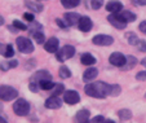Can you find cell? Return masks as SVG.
Here are the masks:
<instances>
[{
	"instance_id": "cell-1",
	"label": "cell",
	"mask_w": 146,
	"mask_h": 123,
	"mask_svg": "<svg viewBox=\"0 0 146 123\" xmlns=\"http://www.w3.org/2000/svg\"><path fill=\"white\" fill-rule=\"evenodd\" d=\"M110 88L111 86L105 82H94L87 84L84 87V92L94 98H105L106 96H110Z\"/></svg>"
},
{
	"instance_id": "cell-2",
	"label": "cell",
	"mask_w": 146,
	"mask_h": 123,
	"mask_svg": "<svg viewBox=\"0 0 146 123\" xmlns=\"http://www.w3.org/2000/svg\"><path fill=\"white\" fill-rule=\"evenodd\" d=\"M52 79V75H50L49 71L47 70H39L34 74L30 79V84H29V88H30L33 92H38L39 88H40V83L43 80H48Z\"/></svg>"
},
{
	"instance_id": "cell-3",
	"label": "cell",
	"mask_w": 146,
	"mask_h": 123,
	"mask_svg": "<svg viewBox=\"0 0 146 123\" xmlns=\"http://www.w3.org/2000/svg\"><path fill=\"white\" fill-rule=\"evenodd\" d=\"M18 97V91L12 86H0V100L1 101H13Z\"/></svg>"
},
{
	"instance_id": "cell-4",
	"label": "cell",
	"mask_w": 146,
	"mask_h": 123,
	"mask_svg": "<svg viewBox=\"0 0 146 123\" xmlns=\"http://www.w3.org/2000/svg\"><path fill=\"white\" fill-rule=\"evenodd\" d=\"M13 112L18 117H26L30 113V104L26 101L25 98H18L13 104Z\"/></svg>"
},
{
	"instance_id": "cell-5",
	"label": "cell",
	"mask_w": 146,
	"mask_h": 123,
	"mask_svg": "<svg viewBox=\"0 0 146 123\" xmlns=\"http://www.w3.org/2000/svg\"><path fill=\"white\" fill-rule=\"evenodd\" d=\"M16 44H17V48H18L19 52L25 53V55H29V53L34 52L33 41L29 38H26V36H18V38L16 39Z\"/></svg>"
},
{
	"instance_id": "cell-6",
	"label": "cell",
	"mask_w": 146,
	"mask_h": 123,
	"mask_svg": "<svg viewBox=\"0 0 146 123\" xmlns=\"http://www.w3.org/2000/svg\"><path fill=\"white\" fill-rule=\"evenodd\" d=\"M75 55V48L72 45H65L61 49H58L56 52V58L60 62H65V61L70 60L71 57H74Z\"/></svg>"
},
{
	"instance_id": "cell-7",
	"label": "cell",
	"mask_w": 146,
	"mask_h": 123,
	"mask_svg": "<svg viewBox=\"0 0 146 123\" xmlns=\"http://www.w3.org/2000/svg\"><path fill=\"white\" fill-rule=\"evenodd\" d=\"M109 61H110L111 65L116 66V68H123L125 61H127V56H124L123 53H120V52H114L110 55Z\"/></svg>"
},
{
	"instance_id": "cell-8",
	"label": "cell",
	"mask_w": 146,
	"mask_h": 123,
	"mask_svg": "<svg viewBox=\"0 0 146 123\" xmlns=\"http://www.w3.org/2000/svg\"><path fill=\"white\" fill-rule=\"evenodd\" d=\"M93 44L96 45H101V47H108V45H111L114 43V39L113 36L110 35H105V34H100V35H96L93 39H92Z\"/></svg>"
},
{
	"instance_id": "cell-9",
	"label": "cell",
	"mask_w": 146,
	"mask_h": 123,
	"mask_svg": "<svg viewBox=\"0 0 146 123\" xmlns=\"http://www.w3.org/2000/svg\"><path fill=\"white\" fill-rule=\"evenodd\" d=\"M64 101L69 105H75L80 101V96L76 91H66L64 93Z\"/></svg>"
},
{
	"instance_id": "cell-10",
	"label": "cell",
	"mask_w": 146,
	"mask_h": 123,
	"mask_svg": "<svg viewBox=\"0 0 146 123\" xmlns=\"http://www.w3.org/2000/svg\"><path fill=\"white\" fill-rule=\"evenodd\" d=\"M78 27L83 33H88L93 27V22H92V19L89 17H80L79 21H78Z\"/></svg>"
},
{
	"instance_id": "cell-11",
	"label": "cell",
	"mask_w": 146,
	"mask_h": 123,
	"mask_svg": "<svg viewBox=\"0 0 146 123\" xmlns=\"http://www.w3.org/2000/svg\"><path fill=\"white\" fill-rule=\"evenodd\" d=\"M108 21L110 22L111 25H113L115 29H119V30H123V29H125V26H127V23L123 21V19L119 17L118 13H113L110 14V16L108 17Z\"/></svg>"
},
{
	"instance_id": "cell-12",
	"label": "cell",
	"mask_w": 146,
	"mask_h": 123,
	"mask_svg": "<svg viewBox=\"0 0 146 123\" xmlns=\"http://www.w3.org/2000/svg\"><path fill=\"white\" fill-rule=\"evenodd\" d=\"M60 48V41L57 38H49L44 43V49L49 53H56Z\"/></svg>"
},
{
	"instance_id": "cell-13",
	"label": "cell",
	"mask_w": 146,
	"mask_h": 123,
	"mask_svg": "<svg viewBox=\"0 0 146 123\" xmlns=\"http://www.w3.org/2000/svg\"><path fill=\"white\" fill-rule=\"evenodd\" d=\"M62 106V100L58 96H50L45 100V108L48 109H60Z\"/></svg>"
},
{
	"instance_id": "cell-14",
	"label": "cell",
	"mask_w": 146,
	"mask_h": 123,
	"mask_svg": "<svg viewBox=\"0 0 146 123\" xmlns=\"http://www.w3.org/2000/svg\"><path fill=\"white\" fill-rule=\"evenodd\" d=\"M91 120V113L87 109H82L75 114V122L79 123H87Z\"/></svg>"
},
{
	"instance_id": "cell-15",
	"label": "cell",
	"mask_w": 146,
	"mask_h": 123,
	"mask_svg": "<svg viewBox=\"0 0 146 123\" xmlns=\"http://www.w3.org/2000/svg\"><path fill=\"white\" fill-rule=\"evenodd\" d=\"M97 75H98V70H97L96 68H88L86 71H84V74H83V80L89 83V82L96 79Z\"/></svg>"
},
{
	"instance_id": "cell-16",
	"label": "cell",
	"mask_w": 146,
	"mask_h": 123,
	"mask_svg": "<svg viewBox=\"0 0 146 123\" xmlns=\"http://www.w3.org/2000/svg\"><path fill=\"white\" fill-rule=\"evenodd\" d=\"M118 14L125 23H129V22L136 21V14L132 13V12H129V11H120V12H118Z\"/></svg>"
},
{
	"instance_id": "cell-17",
	"label": "cell",
	"mask_w": 146,
	"mask_h": 123,
	"mask_svg": "<svg viewBox=\"0 0 146 123\" xmlns=\"http://www.w3.org/2000/svg\"><path fill=\"white\" fill-rule=\"evenodd\" d=\"M123 9V4L119 3V1H109L106 4V11L110 12V13H118Z\"/></svg>"
},
{
	"instance_id": "cell-18",
	"label": "cell",
	"mask_w": 146,
	"mask_h": 123,
	"mask_svg": "<svg viewBox=\"0 0 146 123\" xmlns=\"http://www.w3.org/2000/svg\"><path fill=\"white\" fill-rule=\"evenodd\" d=\"M65 22L67 23V26H72V25H78L80 16L78 13H65Z\"/></svg>"
},
{
	"instance_id": "cell-19",
	"label": "cell",
	"mask_w": 146,
	"mask_h": 123,
	"mask_svg": "<svg viewBox=\"0 0 146 123\" xmlns=\"http://www.w3.org/2000/svg\"><path fill=\"white\" fill-rule=\"evenodd\" d=\"M80 61H82L83 65H86V66H92L96 64V58H94L91 53H84V55H82Z\"/></svg>"
},
{
	"instance_id": "cell-20",
	"label": "cell",
	"mask_w": 146,
	"mask_h": 123,
	"mask_svg": "<svg viewBox=\"0 0 146 123\" xmlns=\"http://www.w3.org/2000/svg\"><path fill=\"white\" fill-rule=\"evenodd\" d=\"M26 7H27L29 9H31L34 13H39V12L43 11V5L39 4L38 0H36V1H27V3H26Z\"/></svg>"
},
{
	"instance_id": "cell-21",
	"label": "cell",
	"mask_w": 146,
	"mask_h": 123,
	"mask_svg": "<svg viewBox=\"0 0 146 123\" xmlns=\"http://www.w3.org/2000/svg\"><path fill=\"white\" fill-rule=\"evenodd\" d=\"M61 4L66 9H74L80 4V0H61Z\"/></svg>"
},
{
	"instance_id": "cell-22",
	"label": "cell",
	"mask_w": 146,
	"mask_h": 123,
	"mask_svg": "<svg viewBox=\"0 0 146 123\" xmlns=\"http://www.w3.org/2000/svg\"><path fill=\"white\" fill-rule=\"evenodd\" d=\"M18 66V61L17 60H12V61H8V62H1L0 64V69L3 71H7L9 69H14Z\"/></svg>"
},
{
	"instance_id": "cell-23",
	"label": "cell",
	"mask_w": 146,
	"mask_h": 123,
	"mask_svg": "<svg viewBox=\"0 0 146 123\" xmlns=\"http://www.w3.org/2000/svg\"><path fill=\"white\" fill-rule=\"evenodd\" d=\"M136 64H137L136 57H133V56H127V61H125V64H124V66L121 69H123V70H129V69L135 68Z\"/></svg>"
},
{
	"instance_id": "cell-24",
	"label": "cell",
	"mask_w": 146,
	"mask_h": 123,
	"mask_svg": "<svg viewBox=\"0 0 146 123\" xmlns=\"http://www.w3.org/2000/svg\"><path fill=\"white\" fill-rule=\"evenodd\" d=\"M118 115L120 118V120H129L132 118V112L128 109H121L118 112Z\"/></svg>"
},
{
	"instance_id": "cell-25",
	"label": "cell",
	"mask_w": 146,
	"mask_h": 123,
	"mask_svg": "<svg viewBox=\"0 0 146 123\" xmlns=\"http://www.w3.org/2000/svg\"><path fill=\"white\" fill-rule=\"evenodd\" d=\"M87 4H88V8L97 11V9H100L102 7L104 0H87Z\"/></svg>"
},
{
	"instance_id": "cell-26",
	"label": "cell",
	"mask_w": 146,
	"mask_h": 123,
	"mask_svg": "<svg viewBox=\"0 0 146 123\" xmlns=\"http://www.w3.org/2000/svg\"><path fill=\"white\" fill-rule=\"evenodd\" d=\"M33 34V38H34V40L36 41L38 44H43L44 43V34H43V31L41 30H36V31H34V33H31Z\"/></svg>"
},
{
	"instance_id": "cell-27",
	"label": "cell",
	"mask_w": 146,
	"mask_h": 123,
	"mask_svg": "<svg viewBox=\"0 0 146 123\" xmlns=\"http://www.w3.org/2000/svg\"><path fill=\"white\" fill-rule=\"evenodd\" d=\"M58 74H60V77L62 79H67V78L71 77V71H70V69L67 66H61L60 70H58Z\"/></svg>"
},
{
	"instance_id": "cell-28",
	"label": "cell",
	"mask_w": 146,
	"mask_h": 123,
	"mask_svg": "<svg viewBox=\"0 0 146 123\" xmlns=\"http://www.w3.org/2000/svg\"><path fill=\"white\" fill-rule=\"evenodd\" d=\"M54 87V83L52 82V79H48V80H43L40 83V88L44 91H52V88Z\"/></svg>"
},
{
	"instance_id": "cell-29",
	"label": "cell",
	"mask_w": 146,
	"mask_h": 123,
	"mask_svg": "<svg viewBox=\"0 0 146 123\" xmlns=\"http://www.w3.org/2000/svg\"><path fill=\"white\" fill-rule=\"evenodd\" d=\"M127 40H128V43H129L131 45L137 47V44H138V41H140V39H138L133 33H128V34H127Z\"/></svg>"
},
{
	"instance_id": "cell-30",
	"label": "cell",
	"mask_w": 146,
	"mask_h": 123,
	"mask_svg": "<svg viewBox=\"0 0 146 123\" xmlns=\"http://www.w3.org/2000/svg\"><path fill=\"white\" fill-rule=\"evenodd\" d=\"M65 92V86L64 84H54V87L52 88V95L53 96H60L61 93Z\"/></svg>"
},
{
	"instance_id": "cell-31",
	"label": "cell",
	"mask_w": 146,
	"mask_h": 123,
	"mask_svg": "<svg viewBox=\"0 0 146 123\" xmlns=\"http://www.w3.org/2000/svg\"><path fill=\"white\" fill-rule=\"evenodd\" d=\"M13 26L16 29H18V30H22V31H26L29 29V26H26L25 23H22V22L18 21V19H14L13 21Z\"/></svg>"
},
{
	"instance_id": "cell-32",
	"label": "cell",
	"mask_w": 146,
	"mask_h": 123,
	"mask_svg": "<svg viewBox=\"0 0 146 123\" xmlns=\"http://www.w3.org/2000/svg\"><path fill=\"white\" fill-rule=\"evenodd\" d=\"M13 56H14L13 47H12L11 44H7V49H5V55H4V57H5V58H12Z\"/></svg>"
},
{
	"instance_id": "cell-33",
	"label": "cell",
	"mask_w": 146,
	"mask_h": 123,
	"mask_svg": "<svg viewBox=\"0 0 146 123\" xmlns=\"http://www.w3.org/2000/svg\"><path fill=\"white\" fill-rule=\"evenodd\" d=\"M120 93V87L118 84H113L110 88V96H116Z\"/></svg>"
},
{
	"instance_id": "cell-34",
	"label": "cell",
	"mask_w": 146,
	"mask_h": 123,
	"mask_svg": "<svg viewBox=\"0 0 146 123\" xmlns=\"http://www.w3.org/2000/svg\"><path fill=\"white\" fill-rule=\"evenodd\" d=\"M23 18L29 22H34V18H35V17H34V14L31 13V12H27V13L23 14Z\"/></svg>"
},
{
	"instance_id": "cell-35",
	"label": "cell",
	"mask_w": 146,
	"mask_h": 123,
	"mask_svg": "<svg viewBox=\"0 0 146 123\" xmlns=\"http://www.w3.org/2000/svg\"><path fill=\"white\" fill-rule=\"evenodd\" d=\"M91 122H92V123H97V122H106V119H105V117H102V115H97V117L92 118Z\"/></svg>"
},
{
	"instance_id": "cell-36",
	"label": "cell",
	"mask_w": 146,
	"mask_h": 123,
	"mask_svg": "<svg viewBox=\"0 0 146 123\" xmlns=\"http://www.w3.org/2000/svg\"><path fill=\"white\" fill-rule=\"evenodd\" d=\"M136 79L137 80H146V71H140V73H137Z\"/></svg>"
},
{
	"instance_id": "cell-37",
	"label": "cell",
	"mask_w": 146,
	"mask_h": 123,
	"mask_svg": "<svg viewBox=\"0 0 146 123\" xmlns=\"http://www.w3.org/2000/svg\"><path fill=\"white\" fill-rule=\"evenodd\" d=\"M135 5H146V0H131Z\"/></svg>"
},
{
	"instance_id": "cell-38",
	"label": "cell",
	"mask_w": 146,
	"mask_h": 123,
	"mask_svg": "<svg viewBox=\"0 0 146 123\" xmlns=\"http://www.w3.org/2000/svg\"><path fill=\"white\" fill-rule=\"evenodd\" d=\"M5 49H7V44L0 43V55H1V56L5 55Z\"/></svg>"
},
{
	"instance_id": "cell-39",
	"label": "cell",
	"mask_w": 146,
	"mask_h": 123,
	"mask_svg": "<svg viewBox=\"0 0 146 123\" xmlns=\"http://www.w3.org/2000/svg\"><path fill=\"white\" fill-rule=\"evenodd\" d=\"M56 22H57V25L60 26V27H62V29H66L67 27V23H66V22L64 23V21H62V19H57Z\"/></svg>"
},
{
	"instance_id": "cell-40",
	"label": "cell",
	"mask_w": 146,
	"mask_h": 123,
	"mask_svg": "<svg viewBox=\"0 0 146 123\" xmlns=\"http://www.w3.org/2000/svg\"><path fill=\"white\" fill-rule=\"evenodd\" d=\"M140 31H142V33H146V21H142L140 25Z\"/></svg>"
},
{
	"instance_id": "cell-41",
	"label": "cell",
	"mask_w": 146,
	"mask_h": 123,
	"mask_svg": "<svg viewBox=\"0 0 146 123\" xmlns=\"http://www.w3.org/2000/svg\"><path fill=\"white\" fill-rule=\"evenodd\" d=\"M0 123H7V119L4 117H1V115H0Z\"/></svg>"
},
{
	"instance_id": "cell-42",
	"label": "cell",
	"mask_w": 146,
	"mask_h": 123,
	"mask_svg": "<svg viewBox=\"0 0 146 123\" xmlns=\"http://www.w3.org/2000/svg\"><path fill=\"white\" fill-rule=\"evenodd\" d=\"M1 25H4V18L0 16V26H1Z\"/></svg>"
},
{
	"instance_id": "cell-43",
	"label": "cell",
	"mask_w": 146,
	"mask_h": 123,
	"mask_svg": "<svg viewBox=\"0 0 146 123\" xmlns=\"http://www.w3.org/2000/svg\"><path fill=\"white\" fill-rule=\"evenodd\" d=\"M141 64H142V66H145L146 68V58H143V60L141 61Z\"/></svg>"
},
{
	"instance_id": "cell-44",
	"label": "cell",
	"mask_w": 146,
	"mask_h": 123,
	"mask_svg": "<svg viewBox=\"0 0 146 123\" xmlns=\"http://www.w3.org/2000/svg\"><path fill=\"white\" fill-rule=\"evenodd\" d=\"M1 110H3V105L0 104V112H1Z\"/></svg>"
},
{
	"instance_id": "cell-45",
	"label": "cell",
	"mask_w": 146,
	"mask_h": 123,
	"mask_svg": "<svg viewBox=\"0 0 146 123\" xmlns=\"http://www.w3.org/2000/svg\"><path fill=\"white\" fill-rule=\"evenodd\" d=\"M38 1H43V0H38Z\"/></svg>"
},
{
	"instance_id": "cell-46",
	"label": "cell",
	"mask_w": 146,
	"mask_h": 123,
	"mask_svg": "<svg viewBox=\"0 0 146 123\" xmlns=\"http://www.w3.org/2000/svg\"><path fill=\"white\" fill-rule=\"evenodd\" d=\"M145 97H146V93H145Z\"/></svg>"
}]
</instances>
